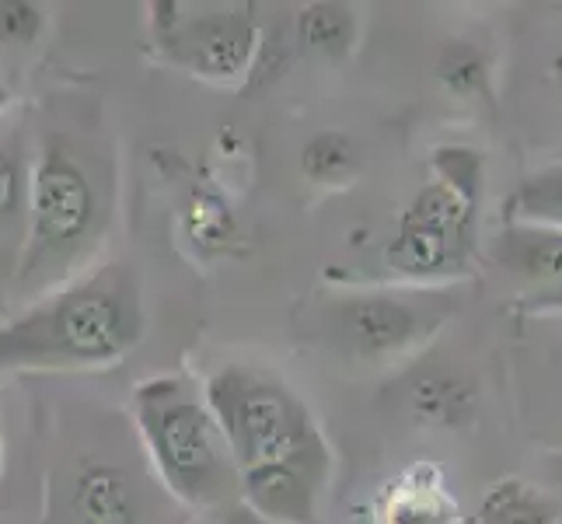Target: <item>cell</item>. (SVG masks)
<instances>
[{
  "instance_id": "1",
  "label": "cell",
  "mask_w": 562,
  "mask_h": 524,
  "mask_svg": "<svg viewBox=\"0 0 562 524\" xmlns=\"http://www.w3.org/2000/svg\"><path fill=\"white\" fill-rule=\"evenodd\" d=\"M203 399L227 441L238 490L262 517L318 524L328 448L312 410L269 375L227 364L206 378Z\"/></svg>"
},
{
  "instance_id": "2",
  "label": "cell",
  "mask_w": 562,
  "mask_h": 524,
  "mask_svg": "<svg viewBox=\"0 0 562 524\" xmlns=\"http://www.w3.org/2000/svg\"><path fill=\"white\" fill-rule=\"evenodd\" d=\"M147 333L140 277L105 263L0 325V371H60L123 360Z\"/></svg>"
},
{
  "instance_id": "3",
  "label": "cell",
  "mask_w": 562,
  "mask_h": 524,
  "mask_svg": "<svg viewBox=\"0 0 562 524\" xmlns=\"http://www.w3.org/2000/svg\"><path fill=\"white\" fill-rule=\"evenodd\" d=\"M105 221L109 175L102 161L67 133H46L32 161L29 238L18 259V283L25 290L70 283L77 263L99 245Z\"/></svg>"
},
{
  "instance_id": "4",
  "label": "cell",
  "mask_w": 562,
  "mask_h": 524,
  "mask_svg": "<svg viewBox=\"0 0 562 524\" xmlns=\"http://www.w3.org/2000/svg\"><path fill=\"white\" fill-rule=\"evenodd\" d=\"M140 437L165 487L192 508H210L238 487L235 458L206 399L182 378H150L133 392Z\"/></svg>"
},
{
  "instance_id": "5",
  "label": "cell",
  "mask_w": 562,
  "mask_h": 524,
  "mask_svg": "<svg viewBox=\"0 0 562 524\" xmlns=\"http://www.w3.org/2000/svg\"><path fill=\"white\" fill-rule=\"evenodd\" d=\"M475 213L479 203L434 179L402 210L395 238L384 252L387 266L409 280H437L458 274L475 235Z\"/></svg>"
},
{
  "instance_id": "6",
  "label": "cell",
  "mask_w": 562,
  "mask_h": 524,
  "mask_svg": "<svg viewBox=\"0 0 562 524\" xmlns=\"http://www.w3.org/2000/svg\"><path fill=\"white\" fill-rule=\"evenodd\" d=\"M171 18L158 29V38L171 64L206 81H238L251 70L259 53V25L248 11H203L196 18Z\"/></svg>"
},
{
  "instance_id": "7",
  "label": "cell",
  "mask_w": 562,
  "mask_h": 524,
  "mask_svg": "<svg viewBox=\"0 0 562 524\" xmlns=\"http://www.w3.org/2000/svg\"><path fill=\"white\" fill-rule=\"evenodd\" d=\"M328 322L350 354L363 360H387L419 346L440 325V315L392 290H367V294L339 298Z\"/></svg>"
},
{
  "instance_id": "8",
  "label": "cell",
  "mask_w": 562,
  "mask_h": 524,
  "mask_svg": "<svg viewBox=\"0 0 562 524\" xmlns=\"http://www.w3.org/2000/svg\"><path fill=\"white\" fill-rule=\"evenodd\" d=\"M70 514L77 524H144V497L123 465L94 458L74 476Z\"/></svg>"
},
{
  "instance_id": "9",
  "label": "cell",
  "mask_w": 562,
  "mask_h": 524,
  "mask_svg": "<svg viewBox=\"0 0 562 524\" xmlns=\"http://www.w3.org/2000/svg\"><path fill=\"white\" fill-rule=\"evenodd\" d=\"M381 524H458V503L434 465L405 469L381 500Z\"/></svg>"
},
{
  "instance_id": "10",
  "label": "cell",
  "mask_w": 562,
  "mask_h": 524,
  "mask_svg": "<svg viewBox=\"0 0 562 524\" xmlns=\"http://www.w3.org/2000/svg\"><path fill=\"white\" fill-rule=\"evenodd\" d=\"M405 405L423 426L437 431H464L479 416V388L472 378L451 375V371H426L413 378Z\"/></svg>"
},
{
  "instance_id": "11",
  "label": "cell",
  "mask_w": 562,
  "mask_h": 524,
  "mask_svg": "<svg viewBox=\"0 0 562 524\" xmlns=\"http://www.w3.org/2000/svg\"><path fill=\"white\" fill-rule=\"evenodd\" d=\"M496 259L520 280L562 287V231L510 224L496 242Z\"/></svg>"
},
{
  "instance_id": "12",
  "label": "cell",
  "mask_w": 562,
  "mask_h": 524,
  "mask_svg": "<svg viewBox=\"0 0 562 524\" xmlns=\"http://www.w3.org/2000/svg\"><path fill=\"white\" fill-rule=\"evenodd\" d=\"M32 161L18 130H0V238H14L25 252L29 238Z\"/></svg>"
},
{
  "instance_id": "13",
  "label": "cell",
  "mask_w": 562,
  "mask_h": 524,
  "mask_svg": "<svg viewBox=\"0 0 562 524\" xmlns=\"http://www.w3.org/2000/svg\"><path fill=\"white\" fill-rule=\"evenodd\" d=\"M294 32L304 49L325 56V60H346L357 43V14L346 4L318 0V4L301 8Z\"/></svg>"
},
{
  "instance_id": "14",
  "label": "cell",
  "mask_w": 562,
  "mask_h": 524,
  "mask_svg": "<svg viewBox=\"0 0 562 524\" xmlns=\"http://www.w3.org/2000/svg\"><path fill=\"white\" fill-rule=\"evenodd\" d=\"M475 524H559V514L549 497L525 487L520 479H507V482H496V487L482 497Z\"/></svg>"
},
{
  "instance_id": "15",
  "label": "cell",
  "mask_w": 562,
  "mask_h": 524,
  "mask_svg": "<svg viewBox=\"0 0 562 524\" xmlns=\"http://www.w3.org/2000/svg\"><path fill=\"white\" fill-rule=\"evenodd\" d=\"M301 171L318 186H346L360 171V150L350 133L322 130L301 147Z\"/></svg>"
},
{
  "instance_id": "16",
  "label": "cell",
  "mask_w": 562,
  "mask_h": 524,
  "mask_svg": "<svg viewBox=\"0 0 562 524\" xmlns=\"http://www.w3.org/2000/svg\"><path fill=\"white\" fill-rule=\"evenodd\" d=\"M510 210H514V224L562 231V165L531 171L517 186Z\"/></svg>"
},
{
  "instance_id": "17",
  "label": "cell",
  "mask_w": 562,
  "mask_h": 524,
  "mask_svg": "<svg viewBox=\"0 0 562 524\" xmlns=\"http://www.w3.org/2000/svg\"><path fill=\"white\" fill-rule=\"evenodd\" d=\"M434 74L454 94H490V56L472 38H448L437 53Z\"/></svg>"
},
{
  "instance_id": "18",
  "label": "cell",
  "mask_w": 562,
  "mask_h": 524,
  "mask_svg": "<svg viewBox=\"0 0 562 524\" xmlns=\"http://www.w3.org/2000/svg\"><path fill=\"white\" fill-rule=\"evenodd\" d=\"M434 175L437 182L458 189L472 203H482V154L472 147H437L434 150Z\"/></svg>"
},
{
  "instance_id": "19",
  "label": "cell",
  "mask_w": 562,
  "mask_h": 524,
  "mask_svg": "<svg viewBox=\"0 0 562 524\" xmlns=\"http://www.w3.org/2000/svg\"><path fill=\"white\" fill-rule=\"evenodd\" d=\"M46 14L38 4L22 0H0V43L4 46H32L43 32Z\"/></svg>"
},
{
  "instance_id": "20",
  "label": "cell",
  "mask_w": 562,
  "mask_h": 524,
  "mask_svg": "<svg viewBox=\"0 0 562 524\" xmlns=\"http://www.w3.org/2000/svg\"><path fill=\"white\" fill-rule=\"evenodd\" d=\"M192 235L203 245H213V242H224L231 235V213L221 200H210V197H196L192 200Z\"/></svg>"
},
{
  "instance_id": "21",
  "label": "cell",
  "mask_w": 562,
  "mask_h": 524,
  "mask_svg": "<svg viewBox=\"0 0 562 524\" xmlns=\"http://www.w3.org/2000/svg\"><path fill=\"white\" fill-rule=\"evenodd\" d=\"M531 312H562V287H549L528 301Z\"/></svg>"
},
{
  "instance_id": "22",
  "label": "cell",
  "mask_w": 562,
  "mask_h": 524,
  "mask_svg": "<svg viewBox=\"0 0 562 524\" xmlns=\"http://www.w3.org/2000/svg\"><path fill=\"white\" fill-rule=\"evenodd\" d=\"M549 472H552V479H555V487H562V455H552V458H549Z\"/></svg>"
},
{
  "instance_id": "23",
  "label": "cell",
  "mask_w": 562,
  "mask_h": 524,
  "mask_svg": "<svg viewBox=\"0 0 562 524\" xmlns=\"http://www.w3.org/2000/svg\"><path fill=\"white\" fill-rule=\"evenodd\" d=\"M552 77H555V81L562 85V49H559V53L552 56Z\"/></svg>"
},
{
  "instance_id": "24",
  "label": "cell",
  "mask_w": 562,
  "mask_h": 524,
  "mask_svg": "<svg viewBox=\"0 0 562 524\" xmlns=\"http://www.w3.org/2000/svg\"><path fill=\"white\" fill-rule=\"evenodd\" d=\"M11 102V91H8V85H4V77H0V109H4Z\"/></svg>"
}]
</instances>
